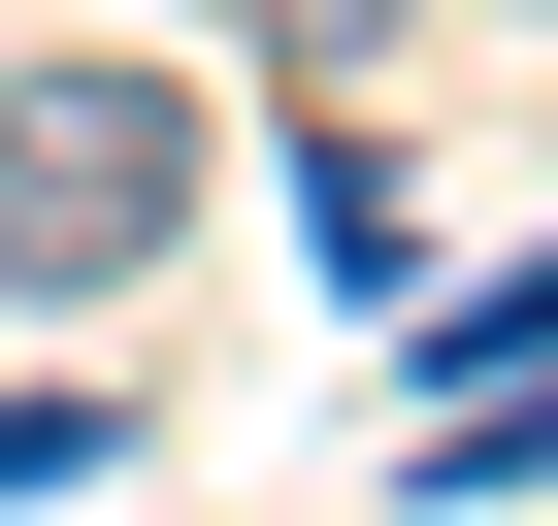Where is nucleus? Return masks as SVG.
Segmentation results:
<instances>
[{
  "mask_svg": "<svg viewBox=\"0 0 558 526\" xmlns=\"http://www.w3.org/2000/svg\"><path fill=\"white\" fill-rule=\"evenodd\" d=\"M197 230V99L165 67H0V297H132Z\"/></svg>",
  "mask_w": 558,
  "mask_h": 526,
  "instance_id": "1",
  "label": "nucleus"
},
{
  "mask_svg": "<svg viewBox=\"0 0 558 526\" xmlns=\"http://www.w3.org/2000/svg\"><path fill=\"white\" fill-rule=\"evenodd\" d=\"M362 34H395V0H263V67H362Z\"/></svg>",
  "mask_w": 558,
  "mask_h": 526,
  "instance_id": "2",
  "label": "nucleus"
}]
</instances>
